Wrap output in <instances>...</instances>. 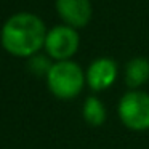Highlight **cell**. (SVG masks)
<instances>
[{"mask_svg":"<svg viewBox=\"0 0 149 149\" xmlns=\"http://www.w3.org/2000/svg\"><path fill=\"white\" fill-rule=\"evenodd\" d=\"M47 29L43 19L31 11L13 13L0 26V45L15 58H31L43 50Z\"/></svg>","mask_w":149,"mask_h":149,"instance_id":"obj_1","label":"cell"},{"mask_svg":"<svg viewBox=\"0 0 149 149\" xmlns=\"http://www.w3.org/2000/svg\"><path fill=\"white\" fill-rule=\"evenodd\" d=\"M50 93L61 101L75 100L87 85L85 71L74 59L55 61L45 77Z\"/></svg>","mask_w":149,"mask_h":149,"instance_id":"obj_2","label":"cell"},{"mask_svg":"<svg viewBox=\"0 0 149 149\" xmlns=\"http://www.w3.org/2000/svg\"><path fill=\"white\" fill-rule=\"evenodd\" d=\"M117 114L123 127L132 132L149 130V93L144 90H128L117 104Z\"/></svg>","mask_w":149,"mask_h":149,"instance_id":"obj_3","label":"cell"},{"mask_svg":"<svg viewBox=\"0 0 149 149\" xmlns=\"http://www.w3.org/2000/svg\"><path fill=\"white\" fill-rule=\"evenodd\" d=\"M80 48V34L68 24H56L50 27L45 37L43 52L53 61H68L77 55Z\"/></svg>","mask_w":149,"mask_h":149,"instance_id":"obj_4","label":"cell"},{"mask_svg":"<svg viewBox=\"0 0 149 149\" xmlns=\"http://www.w3.org/2000/svg\"><path fill=\"white\" fill-rule=\"evenodd\" d=\"M119 77V64L109 56H100L93 59L85 69L87 87L93 91H104L116 84Z\"/></svg>","mask_w":149,"mask_h":149,"instance_id":"obj_5","label":"cell"},{"mask_svg":"<svg viewBox=\"0 0 149 149\" xmlns=\"http://www.w3.org/2000/svg\"><path fill=\"white\" fill-rule=\"evenodd\" d=\"M55 10L63 24L77 31L87 27L93 18L91 0H55Z\"/></svg>","mask_w":149,"mask_h":149,"instance_id":"obj_6","label":"cell"},{"mask_svg":"<svg viewBox=\"0 0 149 149\" xmlns=\"http://www.w3.org/2000/svg\"><path fill=\"white\" fill-rule=\"evenodd\" d=\"M123 80L130 90H141L149 82V59L144 56L128 59L123 68Z\"/></svg>","mask_w":149,"mask_h":149,"instance_id":"obj_7","label":"cell"},{"mask_svg":"<svg viewBox=\"0 0 149 149\" xmlns=\"http://www.w3.org/2000/svg\"><path fill=\"white\" fill-rule=\"evenodd\" d=\"M82 117L90 127H101L107 117L106 106L98 96H88L82 106Z\"/></svg>","mask_w":149,"mask_h":149,"instance_id":"obj_8","label":"cell"},{"mask_svg":"<svg viewBox=\"0 0 149 149\" xmlns=\"http://www.w3.org/2000/svg\"><path fill=\"white\" fill-rule=\"evenodd\" d=\"M53 59L50 58L47 53H37V55L27 58V71L36 77H47L53 66Z\"/></svg>","mask_w":149,"mask_h":149,"instance_id":"obj_9","label":"cell"}]
</instances>
